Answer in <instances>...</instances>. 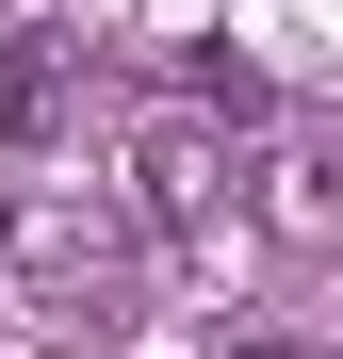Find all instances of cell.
I'll list each match as a JSON object with an SVG mask.
<instances>
[{"label": "cell", "instance_id": "1", "mask_svg": "<svg viewBox=\"0 0 343 359\" xmlns=\"http://www.w3.org/2000/svg\"><path fill=\"white\" fill-rule=\"evenodd\" d=\"M0 294H17V327L33 343H114L147 311V229L114 212V196H17L0 212Z\"/></svg>", "mask_w": 343, "mask_h": 359}, {"label": "cell", "instance_id": "3", "mask_svg": "<svg viewBox=\"0 0 343 359\" xmlns=\"http://www.w3.org/2000/svg\"><path fill=\"white\" fill-rule=\"evenodd\" d=\"M82 98H98V49H82L66 17L0 33V147H66V131H82Z\"/></svg>", "mask_w": 343, "mask_h": 359}, {"label": "cell", "instance_id": "4", "mask_svg": "<svg viewBox=\"0 0 343 359\" xmlns=\"http://www.w3.org/2000/svg\"><path fill=\"white\" fill-rule=\"evenodd\" d=\"M246 212L278 229V245H327V229H343V163H327V131H278V147L246 163Z\"/></svg>", "mask_w": 343, "mask_h": 359}, {"label": "cell", "instance_id": "2", "mask_svg": "<svg viewBox=\"0 0 343 359\" xmlns=\"http://www.w3.org/2000/svg\"><path fill=\"white\" fill-rule=\"evenodd\" d=\"M147 229V245H213L229 212H246V131L229 114H147V147H131V196H114Z\"/></svg>", "mask_w": 343, "mask_h": 359}, {"label": "cell", "instance_id": "5", "mask_svg": "<svg viewBox=\"0 0 343 359\" xmlns=\"http://www.w3.org/2000/svg\"><path fill=\"white\" fill-rule=\"evenodd\" d=\"M229 359H327V343H229Z\"/></svg>", "mask_w": 343, "mask_h": 359}]
</instances>
